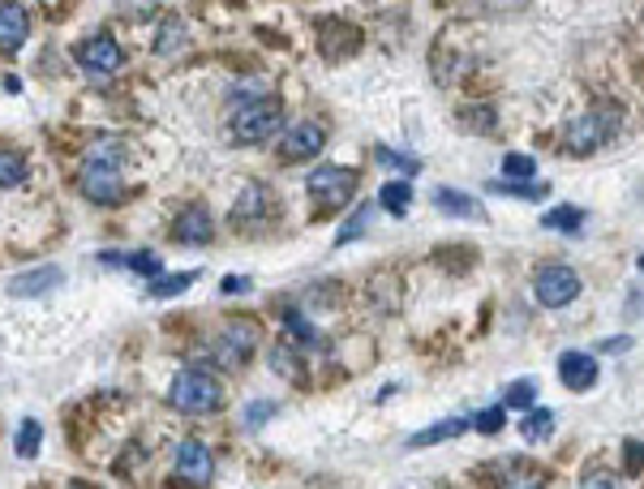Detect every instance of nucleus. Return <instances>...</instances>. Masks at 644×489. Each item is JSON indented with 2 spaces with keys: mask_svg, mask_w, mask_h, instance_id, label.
I'll return each instance as SVG.
<instances>
[{
  "mask_svg": "<svg viewBox=\"0 0 644 489\" xmlns=\"http://www.w3.org/2000/svg\"><path fill=\"white\" fill-rule=\"evenodd\" d=\"M121 159H125V146L121 142H99L90 146V155L82 159L77 168V190L99 203V207H117L125 198V176H121Z\"/></svg>",
  "mask_w": 644,
  "mask_h": 489,
  "instance_id": "obj_1",
  "label": "nucleus"
},
{
  "mask_svg": "<svg viewBox=\"0 0 644 489\" xmlns=\"http://www.w3.org/2000/svg\"><path fill=\"white\" fill-rule=\"evenodd\" d=\"M168 400L172 408L190 413V417H203V413H215L223 404V382L215 378L211 369H181L168 387Z\"/></svg>",
  "mask_w": 644,
  "mask_h": 489,
  "instance_id": "obj_2",
  "label": "nucleus"
},
{
  "mask_svg": "<svg viewBox=\"0 0 644 489\" xmlns=\"http://www.w3.org/2000/svg\"><path fill=\"white\" fill-rule=\"evenodd\" d=\"M619 125H623V108L602 103V108H588V112L572 117V125L563 130V142H568L572 155H593L597 146H606L619 134Z\"/></svg>",
  "mask_w": 644,
  "mask_h": 489,
  "instance_id": "obj_3",
  "label": "nucleus"
},
{
  "mask_svg": "<svg viewBox=\"0 0 644 489\" xmlns=\"http://www.w3.org/2000/svg\"><path fill=\"white\" fill-rule=\"evenodd\" d=\"M280 121H284V117H280V99L263 95V99H245V103L232 112L228 134H232V142H241V146H258V142L276 138Z\"/></svg>",
  "mask_w": 644,
  "mask_h": 489,
  "instance_id": "obj_4",
  "label": "nucleus"
},
{
  "mask_svg": "<svg viewBox=\"0 0 644 489\" xmlns=\"http://www.w3.org/2000/svg\"><path fill=\"white\" fill-rule=\"evenodd\" d=\"M305 190H309V203L314 210H340L353 194H357V172H349V168H314L309 172V181H305Z\"/></svg>",
  "mask_w": 644,
  "mask_h": 489,
  "instance_id": "obj_5",
  "label": "nucleus"
},
{
  "mask_svg": "<svg viewBox=\"0 0 644 489\" xmlns=\"http://www.w3.org/2000/svg\"><path fill=\"white\" fill-rule=\"evenodd\" d=\"M254 349H258V327H254V322H245V318H228V322L215 331L211 360L228 365V369H236V365H245V360H250V352Z\"/></svg>",
  "mask_w": 644,
  "mask_h": 489,
  "instance_id": "obj_6",
  "label": "nucleus"
},
{
  "mask_svg": "<svg viewBox=\"0 0 644 489\" xmlns=\"http://www.w3.org/2000/svg\"><path fill=\"white\" fill-rule=\"evenodd\" d=\"M73 57H77V65L90 73V77H112V73L125 65V57H121V48H117L112 35H90V39H82Z\"/></svg>",
  "mask_w": 644,
  "mask_h": 489,
  "instance_id": "obj_7",
  "label": "nucleus"
},
{
  "mask_svg": "<svg viewBox=\"0 0 644 489\" xmlns=\"http://www.w3.org/2000/svg\"><path fill=\"white\" fill-rule=\"evenodd\" d=\"M215 473V460L211 451H207V442H198V438H185L181 447H177V464H172V477L181 481V486H207Z\"/></svg>",
  "mask_w": 644,
  "mask_h": 489,
  "instance_id": "obj_8",
  "label": "nucleus"
},
{
  "mask_svg": "<svg viewBox=\"0 0 644 489\" xmlns=\"http://www.w3.org/2000/svg\"><path fill=\"white\" fill-rule=\"evenodd\" d=\"M533 288H537V301L542 305L559 309V305H568V301L580 296V276H575L572 267H542Z\"/></svg>",
  "mask_w": 644,
  "mask_h": 489,
  "instance_id": "obj_9",
  "label": "nucleus"
},
{
  "mask_svg": "<svg viewBox=\"0 0 644 489\" xmlns=\"http://www.w3.org/2000/svg\"><path fill=\"white\" fill-rule=\"evenodd\" d=\"M323 142H327V125H323V121H296L284 134V159L288 163L309 159V155L323 150Z\"/></svg>",
  "mask_w": 644,
  "mask_h": 489,
  "instance_id": "obj_10",
  "label": "nucleus"
},
{
  "mask_svg": "<svg viewBox=\"0 0 644 489\" xmlns=\"http://www.w3.org/2000/svg\"><path fill=\"white\" fill-rule=\"evenodd\" d=\"M215 236V223L207 207H185L177 215V223H172V241H181V245H207Z\"/></svg>",
  "mask_w": 644,
  "mask_h": 489,
  "instance_id": "obj_11",
  "label": "nucleus"
},
{
  "mask_svg": "<svg viewBox=\"0 0 644 489\" xmlns=\"http://www.w3.org/2000/svg\"><path fill=\"white\" fill-rule=\"evenodd\" d=\"M267 215H271V194H267L263 185H245L241 198H236V207H232V223H236V228H254V223H263Z\"/></svg>",
  "mask_w": 644,
  "mask_h": 489,
  "instance_id": "obj_12",
  "label": "nucleus"
},
{
  "mask_svg": "<svg viewBox=\"0 0 644 489\" xmlns=\"http://www.w3.org/2000/svg\"><path fill=\"white\" fill-rule=\"evenodd\" d=\"M559 378L572 391H588L597 382V356H588V352H563L559 356Z\"/></svg>",
  "mask_w": 644,
  "mask_h": 489,
  "instance_id": "obj_13",
  "label": "nucleus"
},
{
  "mask_svg": "<svg viewBox=\"0 0 644 489\" xmlns=\"http://www.w3.org/2000/svg\"><path fill=\"white\" fill-rule=\"evenodd\" d=\"M31 35V13L22 4H0V52H17Z\"/></svg>",
  "mask_w": 644,
  "mask_h": 489,
  "instance_id": "obj_14",
  "label": "nucleus"
},
{
  "mask_svg": "<svg viewBox=\"0 0 644 489\" xmlns=\"http://www.w3.org/2000/svg\"><path fill=\"white\" fill-rule=\"evenodd\" d=\"M61 267H39V271H26V276H13L9 280V292L13 296H44V292H52V288H61Z\"/></svg>",
  "mask_w": 644,
  "mask_h": 489,
  "instance_id": "obj_15",
  "label": "nucleus"
},
{
  "mask_svg": "<svg viewBox=\"0 0 644 489\" xmlns=\"http://www.w3.org/2000/svg\"><path fill=\"white\" fill-rule=\"evenodd\" d=\"M99 262H108V267H130L134 276L159 280V258H155V254H130V258H121V254H99Z\"/></svg>",
  "mask_w": 644,
  "mask_h": 489,
  "instance_id": "obj_16",
  "label": "nucleus"
},
{
  "mask_svg": "<svg viewBox=\"0 0 644 489\" xmlns=\"http://www.w3.org/2000/svg\"><path fill=\"white\" fill-rule=\"evenodd\" d=\"M413 207V185L409 181H391L378 190V210H391V215H404Z\"/></svg>",
  "mask_w": 644,
  "mask_h": 489,
  "instance_id": "obj_17",
  "label": "nucleus"
},
{
  "mask_svg": "<svg viewBox=\"0 0 644 489\" xmlns=\"http://www.w3.org/2000/svg\"><path fill=\"white\" fill-rule=\"evenodd\" d=\"M26 159L17 155V150H0V190H17V185H26Z\"/></svg>",
  "mask_w": 644,
  "mask_h": 489,
  "instance_id": "obj_18",
  "label": "nucleus"
},
{
  "mask_svg": "<svg viewBox=\"0 0 644 489\" xmlns=\"http://www.w3.org/2000/svg\"><path fill=\"white\" fill-rule=\"evenodd\" d=\"M434 207L447 210V215H455V219H473V215L482 210L469 194H455V190H438V194H434Z\"/></svg>",
  "mask_w": 644,
  "mask_h": 489,
  "instance_id": "obj_19",
  "label": "nucleus"
},
{
  "mask_svg": "<svg viewBox=\"0 0 644 489\" xmlns=\"http://www.w3.org/2000/svg\"><path fill=\"white\" fill-rule=\"evenodd\" d=\"M520 433H524L528 442H546V438L555 433V413H550V408H533V413L524 417V425H520Z\"/></svg>",
  "mask_w": 644,
  "mask_h": 489,
  "instance_id": "obj_20",
  "label": "nucleus"
},
{
  "mask_svg": "<svg viewBox=\"0 0 644 489\" xmlns=\"http://www.w3.org/2000/svg\"><path fill=\"white\" fill-rule=\"evenodd\" d=\"M455 433H464V420H438L434 429H422V433H413L409 438V447H434V442H442V438H455Z\"/></svg>",
  "mask_w": 644,
  "mask_h": 489,
  "instance_id": "obj_21",
  "label": "nucleus"
},
{
  "mask_svg": "<svg viewBox=\"0 0 644 489\" xmlns=\"http://www.w3.org/2000/svg\"><path fill=\"white\" fill-rule=\"evenodd\" d=\"M542 223H546V228H555V232H575V228L584 223V210L555 207V210H546V215H542Z\"/></svg>",
  "mask_w": 644,
  "mask_h": 489,
  "instance_id": "obj_22",
  "label": "nucleus"
},
{
  "mask_svg": "<svg viewBox=\"0 0 644 489\" xmlns=\"http://www.w3.org/2000/svg\"><path fill=\"white\" fill-rule=\"evenodd\" d=\"M181 44H185V22H163V30H159V39H155V48H159V57H172V52H181Z\"/></svg>",
  "mask_w": 644,
  "mask_h": 489,
  "instance_id": "obj_23",
  "label": "nucleus"
},
{
  "mask_svg": "<svg viewBox=\"0 0 644 489\" xmlns=\"http://www.w3.org/2000/svg\"><path fill=\"white\" fill-rule=\"evenodd\" d=\"M374 155H378L382 168H396V172H404V176H417V172H422V163H417L413 155H400V150H391V146H378Z\"/></svg>",
  "mask_w": 644,
  "mask_h": 489,
  "instance_id": "obj_24",
  "label": "nucleus"
},
{
  "mask_svg": "<svg viewBox=\"0 0 644 489\" xmlns=\"http://www.w3.org/2000/svg\"><path fill=\"white\" fill-rule=\"evenodd\" d=\"M198 280L194 271H177V276H159V280L150 283V296H181L190 283Z\"/></svg>",
  "mask_w": 644,
  "mask_h": 489,
  "instance_id": "obj_25",
  "label": "nucleus"
},
{
  "mask_svg": "<svg viewBox=\"0 0 644 489\" xmlns=\"http://www.w3.org/2000/svg\"><path fill=\"white\" fill-rule=\"evenodd\" d=\"M374 215H378V203H361L357 215H353V223H349V228H340V236H336V241H340V245H349V241H357L361 232L369 228V219H374Z\"/></svg>",
  "mask_w": 644,
  "mask_h": 489,
  "instance_id": "obj_26",
  "label": "nucleus"
},
{
  "mask_svg": "<svg viewBox=\"0 0 644 489\" xmlns=\"http://www.w3.org/2000/svg\"><path fill=\"white\" fill-rule=\"evenodd\" d=\"M39 442H44V429H39V420H22V429H17V455L22 460H31L35 451H39Z\"/></svg>",
  "mask_w": 644,
  "mask_h": 489,
  "instance_id": "obj_27",
  "label": "nucleus"
},
{
  "mask_svg": "<svg viewBox=\"0 0 644 489\" xmlns=\"http://www.w3.org/2000/svg\"><path fill=\"white\" fill-rule=\"evenodd\" d=\"M533 400H537V382L533 378H520V382L507 387V408H533Z\"/></svg>",
  "mask_w": 644,
  "mask_h": 489,
  "instance_id": "obj_28",
  "label": "nucleus"
},
{
  "mask_svg": "<svg viewBox=\"0 0 644 489\" xmlns=\"http://www.w3.org/2000/svg\"><path fill=\"white\" fill-rule=\"evenodd\" d=\"M502 172L524 181V176H533V172H537V163H533V155H507V159H502Z\"/></svg>",
  "mask_w": 644,
  "mask_h": 489,
  "instance_id": "obj_29",
  "label": "nucleus"
},
{
  "mask_svg": "<svg viewBox=\"0 0 644 489\" xmlns=\"http://www.w3.org/2000/svg\"><path fill=\"white\" fill-rule=\"evenodd\" d=\"M284 318H288V331H292V335H296L301 344H318V331H314V327H309V322H305V318H301L296 309H288Z\"/></svg>",
  "mask_w": 644,
  "mask_h": 489,
  "instance_id": "obj_30",
  "label": "nucleus"
},
{
  "mask_svg": "<svg viewBox=\"0 0 644 489\" xmlns=\"http://www.w3.org/2000/svg\"><path fill=\"white\" fill-rule=\"evenodd\" d=\"M580 489H623V486H619V477L610 468H593V473H584Z\"/></svg>",
  "mask_w": 644,
  "mask_h": 489,
  "instance_id": "obj_31",
  "label": "nucleus"
},
{
  "mask_svg": "<svg viewBox=\"0 0 644 489\" xmlns=\"http://www.w3.org/2000/svg\"><path fill=\"white\" fill-rule=\"evenodd\" d=\"M490 190L495 194H515V198H546V185H507V181H495Z\"/></svg>",
  "mask_w": 644,
  "mask_h": 489,
  "instance_id": "obj_32",
  "label": "nucleus"
},
{
  "mask_svg": "<svg viewBox=\"0 0 644 489\" xmlns=\"http://www.w3.org/2000/svg\"><path fill=\"white\" fill-rule=\"evenodd\" d=\"M276 413H280V404H267V400H263V404H250V408H245V425L258 429L263 420H271Z\"/></svg>",
  "mask_w": 644,
  "mask_h": 489,
  "instance_id": "obj_33",
  "label": "nucleus"
},
{
  "mask_svg": "<svg viewBox=\"0 0 644 489\" xmlns=\"http://www.w3.org/2000/svg\"><path fill=\"white\" fill-rule=\"evenodd\" d=\"M271 369H280V374H288L292 382L301 378V369L292 365V352H288V349H276V352H271Z\"/></svg>",
  "mask_w": 644,
  "mask_h": 489,
  "instance_id": "obj_34",
  "label": "nucleus"
},
{
  "mask_svg": "<svg viewBox=\"0 0 644 489\" xmlns=\"http://www.w3.org/2000/svg\"><path fill=\"white\" fill-rule=\"evenodd\" d=\"M482 433H499L502 429V408H486V413H477V420H473Z\"/></svg>",
  "mask_w": 644,
  "mask_h": 489,
  "instance_id": "obj_35",
  "label": "nucleus"
},
{
  "mask_svg": "<svg viewBox=\"0 0 644 489\" xmlns=\"http://www.w3.org/2000/svg\"><path fill=\"white\" fill-rule=\"evenodd\" d=\"M623 451H628V473H641L644 468V442H628Z\"/></svg>",
  "mask_w": 644,
  "mask_h": 489,
  "instance_id": "obj_36",
  "label": "nucleus"
},
{
  "mask_svg": "<svg viewBox=\"0 0 644 489\" xmlns=\"http://www.w3.org/2000/svg\"><path fill=\"white\" fill-rule=\"evenodd\" d=\"M223 292H228V296H236V292H250V280H245V276H241V280H236V276H228V280H223Z\"/></svg>",
  "mask_w": 644,
  "mask_h": 489,
  "instance_id": "obj_37",
  "label": "nucleus"
},
{
  "mask_svg": "<svg viewBox=\"0 0 644 489\" xmlns=\"http://www.w3.org/2000/svg\"><path fill=\"white\" fill-rule=\"evenodd\" d=\"M641 271H644V254H641Z\"/></svg>",
  "mask_w": 644,
  "mask_h": 489,
  "instance_id": "obj_38",
  "label": "nucleus"
},
{
  "mask_svg": "<svg viewBox=\"0 0 644 489\" xmlns=\"http://www.w3.org/2000/svg\"><path fill=\"white\" fill-rule=\"evenodd\" d=\"M528 489H542V486H528Z\"/></svg>",
  "mask_w": 644,
  "mask_h": 489,
  "instance_id": "obj_39",
  "label": "nucleus"
}]
</instances>
